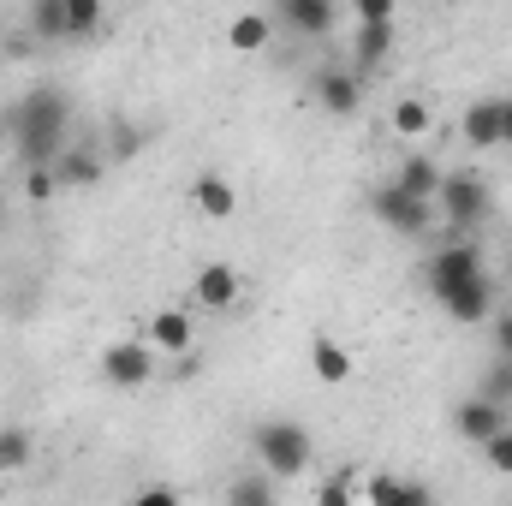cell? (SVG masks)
Here are the masks:
<instances>
[{"mask_svg": "<svg viewBox=\"0 0 512 506\" xmlns=\"http://www.w3.org/2000/svg\"><path fill=\"white\" fill-rule=\"evenodd\" d=\"M6 137H12V149H18L24 167H54V155L72 143V96L54 90V84L24 90L6 108Z\"/></svg>", "mask_w": 512, "mask_h": 506, "instance_id": "cell-1", "label": "cell"}, {"mask_svg": "<svg viewBox=\"0 0 512 506\" xmlns=\"http://www.w3.org/2000/svg\"><path fill=\"white\" fill-rule=\"evenodd\" d=\"M251 447H256V459H262V471H274L280 483H286V477H304V465H310V453H316L310 429L292 423V417H268V423H256Z\"/></svg>", "mask_w": 512, "mask_h": 506, "instance_id": "cell-2", "label": "cell"}, {"mask_svg": "<svg viewBox=\"0 0 512 506\" xmlns=\"http://www.w3.org/2000/svg\"><path fill=\"white\" fill-rule=\"evenodd\" d=\"M495 209V191L483 185V173H441V191H435V215L453 227V233H471L483 227Z\"/></svg>", "mask_w": 512, "mask_h": 506, "instance_id": "cell-3", "label": "cell"}, {"mask_svg": "<svg viewBox=\"0 0 512 506\" xmlns=\"http://www.w3.org/2000/svg\"><path fill=\"white\" fill-rule=\"evenodd\" d=\"M370 215L382 221L387 233H399V239H423V233L435 227V203H429V197H411V191H399L393 179H387L382 191L370 197Z\"/></svg>", "mask_w": 512, "mask_h": 506, "instance_id": "cell-4", "label": "cell"}, {"mask_svg": "<svg viewBox=\"0 0 512 506\" xmlns=\"http://www.w3.org/2000/svg\"><path fill=\"white\" fill-rule=\"evenodd\" d=\"M310 90H316L322 114H334V120H358L364 114V72H352V66H316Z\"/></svg>", "mask_w": 512, "mask_h": 506, "instance_id": "cell-5", "label": "cell"}, {"mask_svg": "<svg viewBox=\"0 0 512 506\" xmlns=\"http://www.w3.org/2000/svg\"><path fill=\"white\" fill-rule=\"evenodd\" d=\"M435 304H441L459 328H477V322H489V316H495V280H489V274H471V280L447 286Z\"/></svg>", "mask_w": 512, "mask_h": 506, "instance_id": "cell-6", "label": "cell"}, {"mask_svg": "<svg viewBox=\"0 0 512 506\" xmlns=\"http://www.w3.org/2000/svg\"><path fill=\"white\" fill-rule=\"evenodd\" d=\"M423 274H429V292L441 298L447 286H459V280L483 274V251H477V245H465V239H453V245H441V251L423 262Z\"/></svg>", "mask_w": 512, "mask_h": 506, "instance_id": "cell-7", "label": "cell"}, {"mask_svg": "<svg viewBox=\"0 0 512 506\" xmlns=\"http://www.w3.org/2000/svg\"><path fill=\"white\" fill-rule=\"evenodd\" d=\"M102 376L114 381V387H143V381L155 376V346H143V340L108 346V352H102Z\"/></svg>", "mask_w": 512, "mask_h": 506, "instance_id": "cell-8", "label": "cell"}, {"mask_svg": "<svg viewBox=\"0 0 512 506\" xmlns=\"http://www.w3.org/2000/svg\"><path fill=\"white\" fill-rule=\"evenodd\" d=\"M274 18L292 36H328L340 24V0H274Z\"/></svg>", "mask_w": 512, "mask_h": 506, "instance_id": "cell-9", "label": "cell"}, {"mask_svg": "<svg viewBox=\"0 0 512 506\" xmlns=\"http://www.w3.org/2000/svg\"><path fill=\"white\" fill-rule=\"evenodd\" d=\"M96 179H102V155H96V149L66 143V149L54 155V185H60V191H84V185H96Z\"/></svg>", "mask_w": 512, "mask_h": 506, "instance_id": "cell-10", "label": "cell"}, {"mask_svg": "<svg viewBox=\"0 0 512 506\" xmlns=\"http://www.w3.org/2000/svg\"><path fill=\"white\" fill-rule=\"evenodd\" d=\"M501 423H507V405H495V399H483V393H471V399L453 411V429H459L465 441H477V447H483Z\"/></svg>", "mask_w": 512, "mask_h": 506, "instance_id": "cell-11", "label": "cell"}, {"mask_svg": "<svg viewBox=\"0 0 512 506\" xmlns=\"http://www.w3.org/2000/svg\"><path fill=\"white\" fill-rule=\"evenodd\" d=\"M393 42H399L393 24H352V72H376V66H387Z\"/></svg>", "mask_w": 512, "mask_h": 506, "instance_id": "cell-12", "label": "cell"}, {"mask_svg": "<svg viewBox=\"0 0 512 506\" xmlns=\"http://www.w3.org/2000/svg\"><path fill=\"white\" fill-rule=\"evenodd\" d=\"M459 137L471 149H495L501 143V96H477L465 114H459Z\"/></svg>", "mask_w": 512, "mask_h": 506, "instance_id": "cell-13", "label": "cell"}, {"mask_svg": "<svg viewBox=\"0 0 512 506\" xmlns=\"http://www.w3.org/2000/svg\"><path fill=\"white\" fill-rule=\"evenodd\" d=\"M197 304L215 310V316L233 310V304H239V268H233V262H209V268L197 274Z\"/></svg>", "mask_w": 512, "mask_h": 506, "instance_id": "cell-14", "label": "cell"}, {"mask_svg": "<svg viewBox=\"0 0 512 506\" xmlns=\"http://www.w3.org/2000/svg\"><path fill=\"white\" fill-rule=\"evenodd\" d=\"M310 370H316V381H328V387H346L358 364H352V352L334 334H310Z\"/></svg>", "mask_w": 512, "mask_h": 506, "instance_id": "cell-15", "label": "cell"}, {"mask_svg": "<svg viewBox=\"0 0 512 506\" xmlns=\"http://www.w3.org/2000/svg\"><path fill=\"white\" fill-rule=\"evenodd\" d=\"M191 197H197V209H203L209 221H233V215H239V191L227 185V173H197Z\"/></svg>", "mask_w": 512, "mask_h": 506, "instance_id": "cell-16", "label": "cell"}, {"mask_svg": "<svg viewBox=\"0 0 512 506\" xmlns=\"http://www.w3.org/2000/svg\"><path fill=\"white\" fill-rule=\"evenodd\" d=\"M149 346H155L161 358H185V352H191V316H185V310L149 316Z\"/></svg>", "mask_w": 512, "mask_h": 506, "instance_id": "cell-17", "label": "cell"}, {"mask_svg": "<svg viewBox=\"0 0 512 506\" xmlns=\"http://www.w3.org/2000/svg\"><path fill=\"white\" fill-rule=\"evenodd\" d=\"M358 501H376V506H429L435 495L423 483H405V477H370L358 489Z\"/></svg>", "mask_w": 512, "mask_h": 506, "instance_id": "cell-18", "label": "cell"}, {"mask_svg": "<svg viewBox=\"0 0 512 506\" xmlns=\"http://www.w3.org/2000/svg\"><path fill=\"white\" fill-rule=\"evenodd\" d=\"M393 185L411 191V197H429V203H435V191H441V167H435L429 155H405V161L393 167Z\"/></svg>", "mask_w": 512, "mask_h": 506, "instance_id": "cell-19", "label": "cell"}, {"mask_svg": "<svg viewBox=\"0 0 512 506\" xmlns=\"http://www.w3.org/2000/svg\"><path fill=\"white\" fill-rule=\"evenodd\" d=\"M227 42H233L239 54H262V48L274 42V24H268L262 12H239V18L227 24Z\"/></svg>", "mask_w": 512, "mask_h": 506, "instance_id": "cell-20", "label": "cell"}, {"mask_svg": "<svg viewBox=\"0 0 512 506\" xmlns=\"http://www.w3.org/2000/svg\"><path fill=\"white\" fill-rule=\"evenodd\" d=\"M102 18H108L102 0H66V36H72V42H90V36L102 30Z\"/></svg>", "mask_w": 512, "mask_h": 506, "instance_id": "cell-21", "label": "cell"}, {"mask_svg": "<svg viewBox=\"0 0 512 506\" xmlns=\"http://www.w3.org/2000/svg\"><path fill=\"white\" fill-rule=\"evenodd\" d=\"M280 495V477L274 471H256V477H239L233 489H227V501H239V506H268Z\"/></svg>", "mask_w": 512, "mask_h": 506, "instance_id": "cell-22", "label": "cell"}, {"mask_svg": "<svg viewBox=\"0 0 512 506\" xmlns=\"http://www.w3.org/2000/svg\"><path fill=\"white\" fill-rule=\"evenodd\" d=\"M429 126H435V120H429V102H423V96H399V102H393V131H399V137H423Z\"/></svg>", "mask_w": 512, "mask_h": 506, "instance_id": "cell-23", "label": "cell"}, {"mask_svg": "<svg viewBox=\"0 0 512 506\" xmlns=\"http://www.w3.org/2000/svg\"><path fill=\"white\" fill-rule=\"evenodd\" d=\"M30 453H36V441H30V429H18V423H6V429H0V471H24V465H30Z\"/></svg>", "mask_w": 512, "mask_h": 506, "instance_id": "cell-24", "label": "cell"}, {"mask_svg": "<svg viewBox=\"0 0 512 506\" xmlns=\"http://www.w3.org/2000/svg\"><path fill=\"white\" fill-rule=\"evenodd\" d=\"M30 30H36L42 42H60V36H66V0H36V6H30Z\"/></svg>", "mask_w": 512, "mask_h": 506, "instance_id": "cell-25", "label": "cell"}, {"mask_svg": "<svg viewBox=\"0 0 512 506\" xmlns=\"http://www.w3.org/2000/svg\"><path fill=\"white\" fill-rule=\"evenodd\" d=\"M477 393H483V399H495V405H507V411H512V358H495V364L483 370V381H477Z\"/></svg>", "mask_w": 512, "mask_h": 506, "instance_id": "cell-26", "label": "cell"}, {"mask_svg": "<svg viewBox=\"0 0 512 506\" xmlns=\"http://www.w3.org/2000/svg\"><path fill=\"white\" fill-rule=\"evenodd\" d=\"M483 453H489V471H501V477H512V423H501L489 441H483Z\"/></svg>", "mask_w": 512, "mask_h": 506, "instance_id": "cell-27", "label": "cell"}, {"mask_svg": "<svg viewBox=\"0 0 512 506\" xmlns=\"http://www.w3.org/2000/svg\"><path fill=\"white\" fill-rule=\"evenodd\" d=\"M358 24H399V0H352Z\"/></svg>", "mask_w": 512, "mask_h": 506, "instance_id": "cell-28", "label": "cell"}, {"mask_svg": "<svg viewBox=\"0 0 512 506\" xmlns=\"http://www.w3.org/2000/svg\"><path fill=\"white\" fill-rule=\"evenodd\" d=\"M489 346H495V358H512V310L489 316Z\"/></svg>", "mask_w": 512, "mask_h": 506, "instance_id": "cell-29", "label": "cell"}, {"mask_svg": "<svg viewBox=\"0 0 512 506\" xmlns=\"http://www.w3.org/2000/svg\"><path fill=\"white\" fill-rule=\"evenodd\" d=\"M316 501H322V506H352V501H358V489H352L346 477H334V483H322V489H316Z\"/></svg>", "mask_w": 512, "mask_h": 506, "instance_id": "cell-30", "label": "cell"}, {"mask_svg": "<svg viewBox=\"0 0 512 506\" xmlns=\"http://www.w3.org/2000/svg\"><path fill=\"white\" fill-rule=\"evenodd\" d=\"M137 501H143V506H173V501H179V489L155 483V489H137Z\"/></svg>", "mask_w": 512, "mask_h": 506, "instance_id": "cell-31", "label": "cell"}, {"mask_svg": "<svg viewBox=\"0 0 512 506\" xmlns=\"http://www.w3.org/2000/svg\"><path fill=\"white\" fill-rule=\"evenodd\" d=\"M501 143L512 149V96H501Z\"/></svg>", "mask_w": 512, "mask_h": 506, "instance_id": "cell-32", "label": "cell"}, {"mask_svg": "<svg viewBox=\"0 0 512 506\" xmlns=\"http://www.w3.org/2000/svg\"><path fill=\"white\" fill-rule=\"evenodd\" d=\"M0 221H6V191H0Z\"/></svg>", "mask_w": 512, "mask_h": 506, "instance_id": "cell-33", "label": "cell"}]
</instances>
